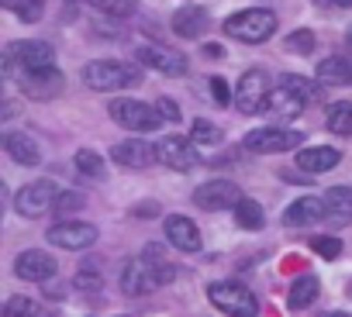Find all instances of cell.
I'll use <instances>...</instances> for the list:
<instances>
[{"label":"cell","instance_id":"obj_38","mask_svg":"<svg viewBox=\"0 0 352 317\" xmlns=\"http://www.w3.org/2000/svg\"><path fill=\"white\" fill-rule=\"evenodd\" d=\"M211 97H214V104H218V107H228V104L235 100L232 86H228L221 76H211Z\"/></svg>","mask_w":352,"mask_h":317},{"label":"cell","instance_id":"obj_43","mask_svg":"<svg viewBox=\"0 0 352 317\" xmlns=\"http://www.w3.org/2000/svg\"><path fill=\"white\" fill-rule=\"evenodd\" d=\"M349 296H352V283H349Z\"/></svg>","mask_w":352,"mask_h":317},{"label":"cell","instance_id":"obj_19","mask_svg":"<svg viewBox=\"0 0 352 317\" xmlns=\"http://www.w3.org/2000/svg\"><path fill=\"white\" fill-rule=\"evenodd\" d=\"M304 107H307V100H304L300 93H294L290 86L276 83V86L270 90V100H266L270 117H276V121H294V117L304 114Z\"/></svg>","mask_w":352,"mask_h":317},{"label":"cell","instance_id":"obj_21","mask_svg":"<svg viewBox=\"0 0 352 317\" xmlns=\"http://www.w3.org/2000/svg\"><path fill=\"white\" fill-rule=\"evenodd\" d=\"M4 152L14 158L18 166H38L42 163V148L35 138H28L25 131H8L4 134Z\"/></svg>","mask_w":352,"mask_h":317},{"label":"cell","instance_id":"obj_28","mask_svg":"<svg viewBox=\"0 0 352 317\" xmlns=\"http://www.w3.org/2000/svg\"><path fill=\"white\" fill-rule=\"evenodd\" d=\"M235 221H239V228H245V231H259L263 221H266V214H263V207H259L252 197H242V200L235 204Z\"/></svg>","mask_w":352,"mask_h":317},{"label":"cell","instance_id":"obj_13","mask_svg":"<svg viewBox=\"0 0 352 317\" xmlns=\"http://www.w3.org/2000/svg\"><path fill=\"white\" fill-rule=\"evenodd\" d=\"M111 158L124 169H148L152 163H159V148L148 145L145 138H124V141L111 145Z\"/></svg>","mask_w":352,"mask_h":317},{"label":"cell","instance_id":"obj_24","mask_svg":"<svg viewBox=\"0 0 352 317\" xmlns=\"http://www.w3.org/2000/svg\"><path fill=\"white\" fill-rule=\"evenodd\" d=\"M318 83L324 86H352V59L328 56L318 62Z\"/></svg>","mask_w":352,"mask_h":317},{"label":"cell","instance_id":"obj_26","mask_svg":"<svg viewBox=\"0 0 352 317\" xmlns=\"http://www.w3.org/2000/svg\"><path fill=\"white\" fill-rule=\"evenodd\" d=\"M324 124L331 134H342V138H352V104L349 100H335L324 114Z\"/></svg>","mask_w":352,"mask_h":317},{"label":"cell","instance_id":"obj_15","mask_svg":"<svg viewBox=\"0 0 352 317\" xmlns=\"http://www.w3.org/2000/svg\"><path fill=\"white\" fill-rule=\"evenodd\" d=\"M121 290H124V296H145V293H152V290H159L162 283H159V276L152 272V266L145 262V259H128L124 266H121Z\"/></svg>","mask_w":352,"mask_h":317},{"label":"cell","instance_id":"obj_37","mask_svg":"<svg viewBox=\"0 0 352 317\" xmlns=\"http://www.w3.org/2000/svg\"><path fill=\"white\" fill-rule=\"evenodd\" d=\"M87 200H83V193H73V190H63L59 193V200H56V214H73V211H80Z\"/></svg>","mask_w":352,"mask_h":317},{"label":"cell","instance_id":"obj_12","mask_svg":"<svg viewBox=\"0 0 352 317\" xmlns=\"http://www.w3.org/2000/svg\"><path fill=\"white\" fill-rule=\"evenodd\" d=\"M135 56H138L142 66H152L162 76H187V66H190V59L184 52L166 49V45H138Z\"/></svg>","mask_w":352,"mask_h":317},{"label":"cell","instance_id":"obj_25","mask_svg":"<svg viewBox=\"0 0 352 317\" xmlns=\"http://www.w3.org/2000/svg\"><path fill=\"white\" fill-rule=\"evenodd\" d=\"M318 293H321V279L314 272H304V276L294 279V286L287 293V307L290 310H304V307H311L318 300Z\"/></svg>","mask_w":352,"mask_h":317},{"label":"cell","instance_id":"obj_30","mask_svg":"<svg viewBox=\"0 0 352 317\" xmlns=\"http://www.w3.org/2000/svg\"><path fill=\"white\" fill-rule=\"evenodd\" d=\"M8 11H14L21 21H28V25H35V21H42V14H45V0H0Z\"/></svg>","mask_w":352,"mask_h":317},{"label":"cell","instance_id":"obj_36","mask_svg":"<svg viewBox=\"0 0 352 317\" xmlns=\"http://www.w3.org/2000/svg\"><path fill=\"white\" fill-rule=\"evenodd\" d=\"M311 248L321 255V259H338L342 255V242L335 235H321V238H311Z\"/></svg>","mask_w":352,"mask_h":317},{"label":"cell","instance_id":"obj_16","mask_svg":"<svg viewBox=\"0 0 352 317\" xmlns=\"http://www.w3.org/2000/svg\"><path fill=\"white\" fill-rule=\"evenodd\" d=\"M18 83V90L32 100H52L56 93H63V73L59 69H45V73H18L11 76Z\"/></svg>","mask_w":352,"mask_h":317},{"label":"cell","instance_id":"obj_39","mask_svg":"<svg viewBox=\"0 0 352 317\" xmlns=\"http://www.w3.org/2000/svg\"><path fill=\"white\" fill-rule=\"evenodd\" d=\"M76 286H80V290L97 293V290H100V276H97V272H90V269H80V272H76Z\"/></svg>","mask_w":352,"mask_h":317},{"label":"cell","instance_id":"obj_40","mask_svg":"<svg viewBox=\"0 0 352 317\" xmlns=\"http://www.w3.org/2000/svg\"><path fill=\"white\" fill-rule=\"evenodd\" d=\"M155 110L162 114V121H180V107H176V100H169V97L155 100Z\"/></svg>","mask_w":352,"mask_h":317},{"label":"cell","instance_id":"obj_3","mask_svg":"<svg viewBox=\"0 0 352 317\" xmlns=\"http://www.w3.org/2000/svg\"><path fill=\"white\" fill-rule=\"evenodd\" d=\"M273 32H276V14L266 8H249L225 21V35L245 45H263L266 38H273Z\"/></svg>","mask_w":352,"mask_h":317},{"label":"cell","instance_id":"obj_5","mask_svg":"<svg viewBox=\"0 0 352 317\" xmlns=\"http://www.w3.org/2000/svg\"><path fill=\"white\" fill-rule=\"evenodd\" d=\"M107 110H111V121L114 124H121L124 131H135V134H148V131H155L162 124V114L155 107H148L142 100H131V97L111 100Z\"/></svg>","mask_w":352,"mask_h":317},{"label":"cell","instance_id":"obj_32","mask_svg":"<svg viewBox=\"0 0 352 317\" xmlns=\"http://www.w3.org/2000/svg\"><path fill=\"white\" fill-rule=\"evenodd\" d=\"M190 138H194L201 148H214V145H221V128H218L214 121H204V117H197V121H194V131H190Z\"/></svg>","mask_w":352,"mask_h":317},{"label":"cell","instance_id":"obj_35","mask_svg":"<svg viewBox=\"0 0 352 317\" xmlns=\"http://www.w3.org/2000/svg\"><path fill=\"white\" fill-rule=\"evenodd\" d=\"M280 83H283V86H290L294 93H300V97H304L307 104H311V100L318 97V83H314V80H304V76H294V73H283V76H280Z\"/></svg>","mask_w":352,"mask_h":317},{"label":"cell","instance_id":"obj_31","mask_svg":"<svg viewBox=\"0 0 352 317\" xmlns=\"http://www.w3.org/2000/svg\"><path fill=\"white\" fill-rule=\"evenodd\" d=\"M87 4L107 18H131L138 11V0H87Z\"/></svg>","mask_w":352,"mask_h":317},{"label":"cell","instance_id":"obj_17","mask_svg":"<svg viewBox=\"0 0 352 317\" xmlns=\"http://www.w3.org/2000/svg\"><path fill=\"white\" fill-rule=\"evenodd\" d=\"M166 242L173 248H180V252H201V245H204L201 228L190 218H184V214H169L166 218Z\"/></svg>","mask_w":352,"mask_h":317},{"label":"cell","instance_id":"obj_1","mask_svg":"<svg viewBox=\"0 0 352 317\" xmlns=\"http://www.w3.org/2000/svg\"><path fill=\"white\" fill-rule=\"evenodd\" d=\"M56 69V49L49 42H14L4 49V76L18 73H45Z\"/></svg>","mask_w":352,"mask_h":317},{"label":"cell","instance_id":"obj_41","mask_svg":"<svg viewBox=\"0 0 352 317\" xmlns=\"http://www.w3.org/2000/svg\"><path fill=\"white\" fill-rule=\"evenodd\" d=\"M345 42H349V49H352V25L345 28Z\"/></svg>","mask_w":352,"mask_h":317},{"label":"cell","instance_id":"obj_4","mask_svg":"<svg viewBox=\"0 0 352 317\" xmlns=\"http://www.w3.org/2000/svg\"><path fill=\"white\" fill-rule=\"evenodd\" d=\"M208 300L221 310V314H232V317H252L259 310L256 296L249 286H242L239 279H218L208 286Z\"/></svg>","mask_w":352,"mask_h":317},{"label":"cell","instance_id":"obj_42","mask_svg":"<svg viewBox=\"0 0 352 317\" xmlns=\"http://www.w3.org/2000/svg\"><path fill=\"white\" fill-rule=\"evenodd\" d=\"M331 4H342V8H352V0H331Z\"/></svg>","mask_w":352,"mask_h":317},{"label":"cell","instance_id":"obj_14","mask_svg":"<svg viewBox=\"0 0 352 317\" xmlns=\"http://www.w3.org/2000/svg\"><path fill=\"white\" fill-rule=\"evenodd\" d=\"M14 272L25 283H49L59 272V262L49 252H42V248H28V252H21L14 259Z\"/></svg>","mask_w":352,"mask_h":317},{"label":"cell","instance_id":"obj_9","mask_svg":"<svg viewBox=\"0 0 352 317\" xmlns=\"http://www.w3.org/2000/svg\"><path fill=\"white\" fill-rule=\"evenodd\" d=\"M155 148H159V163L166 169H176V173H190L201 163V155H197L201 145L194 138H184V134H166Z\"/></svg>","mask_w":352,"mask_h":317},{"label":"cell","instance_id":"obj_33","mask_svg":"<svg viewBox=\"0 0 352 317\" xmlns=\"http://www.w3.org/2000/svg\"><path fill=\"white\" fill-rule=\"evenodd\" d=\"M287 52H294V56H311L314 52V45H318V38H314V32H307V28H297V32H290L287 35Z\"/></svg>","mask_w":352,"mask_h":317},{"label":"cell","instance_id":"obj_20","mask_svg":"<svg viewBox=\"0 0 352 317\" xmlns=\"http://www.w3.org/2000/svg\"><path fill=\"white\" fill-rule=\"evenodd\" d=\"M338 163H342V152L331 148V145H311V148H300V152H297V166H300L304 173H311V176L328 173V169H335Z\"/></svg>","mask_w":352,"mask_h":317},{"label":"cell","instance_id":"obj_7","mask_svg":"<svg viewBox=\"0 0 352 317\" xmlns=\"http://www.w3.org/2000/svg\"><path fill=\"white\" fill-rule=\"evenodd\" d=\"M249 152L256 155H280V152H290V148H300L304 145V131H287V128H256L245 134L242 141Z\"/></svg>","mask_w":352,"mask_h":317},{"label":"cell","instance_id":"obj_11","mask_svg":"<svg viewBox=\"0 0 352 317\" xmlns=\"http://www.w3.org/2000/svg\"><path fill=\"white\" fill-rule=\"evenodd\" d=\"M239 200H242V190L232 180H208L194 190V204L201 211H235Z\"/></svg>","mask_w":352,"mask_h":317},{"label":"cell","instance_id":"obj_18","mask_svg":"<svg viewBox=\"0 0 352 317\" xmlns=\"http://www.w3.org/2000/svg\"><path fill=\"white\" fill-rule=\"evenodd\" d=\"M328 218V200L324 197H300L283 211V224L287 228H311L318 221Z\"/></svg>","mask_w":352,"mask_h":317},{"label":"cell","instance_id":"obj_6","mask_svg":"<svg viewBox=\"0 0 352 317\" xmlns=\"http://www.w3.org/2000/svg\"><path fill=\"white\" fill-rule=\"evenodd\" d=\"M59 193H63V190H59L52 180H35V183H28V187L18 190V197H14V211H18L21 218H42V214L56 211Z\"/></svg>","mask_w":352,"mask_h":317},{"label":"cell","instance_id":"obj_27","mask_svg":"<svg viewBox=\"0 0 352 317\" xmlns=\"http://www.w3.org/2000/svg\"><path fill=\"white\" fill-rule=\"evenodd\" d=\"M142 259L152 266V272L159 276V283H162V286L176 276V266L169 262V255H166V248H162V245H155V242H152V245H145V248H142Z\"/></svg>","mask_w":352,"mask_h":317},{"label":"cell","instance_id":"obj_8","mask_svg":"<svg viewBox=\"0 0 352 317\" xmlns=\"http://www.w3.org/2000/svg\"><path fill=\"white\" fill-rule=\"evenodd\" d=\"M270 76L263 73V69H249V73H242V80H239V86H235V107L245 114V117H252V114H259V110H266V100H270Z\"/></svg>","mask_w":352,"mask_h":317},{"label":"cell","instance_id":"obj_29","mask_svg":"<svg viewBox=\"0 0 352 317\" xmlns=\"http://www.w3.org/2000/svg\"><path fill=\"white\" fill-rule=\"evenodd\" d=\"M73 163H76V169H80L83 176H90V180H104V176H107V163H104L94 148H80Z\"/></svg>","mask_w":352,"mask_h":317},{"label":"cell","instance_id":"obj_2","mask_svg":"<svg viewBox=\"0 0 352 317\" xmlns=\"http://www.w3.org/2000/svg\"><path fill=\"white\" fill-rule=\"evenodd\" d=\"M83 83L90 90H124V86H138L142 83V69L138 66H124L118 59H94L83 66Z\"/></svg>","mask_w":352,"mask_h":317},{"label":"cell","instance_id":"obj_10","mask_svg":"<svg viewBox=\"0 0 352 317\" xmlns=\"http://www.w3.org/2000/svg\"><path fill=\"white\" fill-rule=\"evenodd\" d=\"M97 224H90V221H56L52 228H49V242L56 245V248H66V252H83V248H90L94 242H97Z\"/></svg>","mask_w":352,"mask_h":317},{"label":"cell","instance_id":"obj_22","mask_svg":"<svg viewBox=\"0 0 352 317\" xmlns=\"http://www.w3.org/2000/svg\"><path fill=\"white\" fill-rule=\"evenodd\" d=\"M208 25H211V18L201 8H180L173 14V32L180 38H201L208 32Z\"/></svg>","mask_w":352,"mask_h":317},{"label":"cell","instance_id":"obj_23","mask_svg":"<svg viewBox=\"0 0 352 317\" xmlns=\"http://www.w3.org/2000/svg\"><path fill=\"white\" fill-rule=\"evenodd\" d=\"M324 200H328V218L324 221L331 228H342V224L352 221V187H331L324 193Z\"/></svg>","mask_w":352,"mask_h":317},{"label":"cell","instance_id":"obj_34","mask_svg":"<svg viewBox=\"0 0 352 317\" xmlns=\"http://www.w3.org/2000/svg\"><path fill=\"white\" fill-rule=\"evenodd\" d=\"M21 314L38 317V314H42V303H38V300H28V296H11V300L4 303V317H21Z\"/></svg>","mask_w":352,"mask_h":317}]
</instances>
